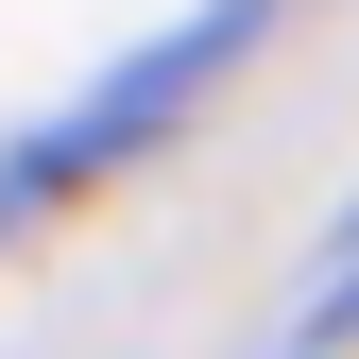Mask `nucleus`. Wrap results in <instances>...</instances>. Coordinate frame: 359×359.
I'll list each match as a JSON object with an SVG mask.
<instances>
[{
	"instance_id": "f257e3e1",
	"label": "nucleus",
	"mask_w": 359,
	"mask_h": 359,
	"mask_svg": "<svg viewBox=\"0 0 359 359\" xmlns=\"http://www.w3.org/2000/svg\"><path fill=\"white\" fill-rule=\"evenodd\" d=\"M257 18H274V0H205L189 34H154L137 69H103V86H86V103L52 120V137L18 154V205H52V189H86V171H103V154H137V137H171V120H189L205 86H222V52H240Z\"/></svg>"
}]
</instances>
